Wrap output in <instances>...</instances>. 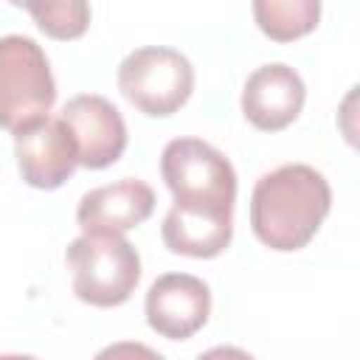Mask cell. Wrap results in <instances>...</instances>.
Returning a JSON list of instances; mask_svg holds the SVG:
<instances>
[{"label":"cell","instance_id":"30bf717a","mask_svg":"<svg viewBox=\"0 0 360 360\" xmlns=\"http://www.w3.org/2000/svg\"><path fill=\"white\" fill-rule=\"evenodd\" d=\"M304 98L307 87L301 76L284 62H270L248 76L242 87V112L256 129L278 132L298 118Z\"/></svg>","mask_w":360,"mask_h":360},{"label":"cell","instance_id":"3957f363","mask_svg":"<svg viewBox=\"0 0 360 360\" xmlns=\"http://www.w3.org/2000/svg\"><path fill=\"white\" fill-rule=\"evenodd\" d=\"M56 84L45 51L22 34L0 37V127L20 132L48 115Z\"/></svg>","mask_w":360,"mask_h":360},{"label":"cell","instance_id":"6da1fadb","mask_svg":"<svg viewBox=\"0 0 360 360\" xmlns=\"http://www.w3.org/2000/svg\"><path fill=\"white\" fill-rule=\"evenodd\" d=\"M332 208L326 177L307 163H284L262 174L250 194V228L270 250H301Z\"/></svg>","mask_w":360,"mask_h":360},{"label":"cell","instance_id":"52a82bcc","mask_svg":"<svg viewBox=\"0 0 360 360\" xmlns=\"http://www.w3.org/2000/svg\"><path fill=\"white\" fill-rule=\"evenodd\" d=\"M14 155L20 174L34 188H59L79 166L76 143L62 118H39L14 132Z\"/></svg>","mask_w":360,"mask_h":360},{"label":"cell","instance_id":"7a4b0ae2","mask_svg":"<svg viewBox=\"0 0 360 360\" xmlns=\"http://www.w3.org/2000/svg\"><path fill=\"white\" fill-rule=\"evenodd\" d=\"M160 174L174 194V208L233 217L236 172L217 146L200 138H174L163 146Z\"/></svg>","mask_w":360,"mask_h":360},{"label":"cell","instance_id":"8fae6325","mask_svg":"<svg viewBox=\"0 0 360 360\" xmlns=\"http://www.w3.org/2000/svg\"><path fill=\"white\" fill-rule=\"evenodd\" d=\"M160 236L172 253L191 259H214L228 248L233 236V217L183 211L172 205L160 225Z\"/></svg>","mask_w":360,"mask_h":360},{"label":"cell","instance_id":"ba28073f","mask_svg":"<svg viewBox=\"0 0 360 360\" xmlns=\"http://www.w3.org/2000/svg\"><path fill=\"white\" fill-rule=\"evenodd\" d=\"M211 312V290L202 278L188 273L158 276L146 292V323L169 338L186 340L205 326Z\"/></svg>","mask_w":360,"mask_h":360},{"label":"cell","instance_id":"2e32d148","mask_svg":"<svg viewBox=\"0 0 360 360\" xmlns=\"http://www.w3.org/2000/svg\"><path fill=\"white\" fill-rule=\"evenodd\" d=\"M0 360H37V357H28V354H0Z\"/></svg>","mask_w":360,"mask_h":360},{"label":"cell","instance_id":"7c38bea8","mask_svg":"<svg viewBox=\"0 0 360 360\" xmlns=\"http://www.w3.org/2000/svg\"><path fill=\"white\" fill-rule=\"evenodd\" d=\"M253 17H256V25L270 39L292 42L318 25L321 3L318 0H256Z\"/></svg>","mask_w":360,"mask_h":360},{"label":"cell","instance_id":"9c48e42d","mask_svg":"<svg viewBox=\"0 0 360 360\" xmlns=\"http://www.w3.org/2000/svg\"><path fill=\"white\" fill-rule=\"evenodd\" d=\"M155 211V191L135 177H124L110 186L90 188L76 208V222L84 233L124 236L138 228Z\"/></svg>","mask_w":360,"mask_h":360},{"label":"cell","instance_id":"4fadbf2b","mask_svg":"<svg viewBox=\"0 0 360 360\" xmlns=\"http://www.w3.org/2000/svg\"><path fill=\"white\" fill-rule=\"evenodd\" d=\"M22 8L37 20V25L53 39H76L90 25V6L84 0H45L22 3Z\"/></svg>","mask_w":360,"mask_h":360},{"label":"cell","instance_id":"277c9868","mask_svg":"<svg viewBox=\"0 0 360 360\" xmlns=\"http://www.w3.org/2000/svg\"><path fill=\"white\" fill-rule=\"evenodd\" d=\"M73 292L90 307L124 304L141 278V256L124 236L82 233L68 245Z\"/></svg>","mask_w":360,"mask_h":360},{"label":"cell","instance_id":"9a60e30c","mask_svg":"<svg viewBox=\"0 0 360 360\" xmlns=\"http://www.w3.org/2000/svg\"><path fill=\"white\" fill-rule=\"evenodd\" d=\"M197 360H253V357L239 346H214V349L202 352Z\"/></svg>","mask_w":360,"mask_h":360},{"label":"cell","instance_id":"5b68a950","mask_svg":"<svg viewBox=\"0 0 360 360\" xmlns=\"http://www.w3.org/2000/svg\"><path fill=\"white\" fill-rule=\"evenodd\" d=\"M118 90L143 115H172L177 112L194 90L191 62L163 45H146L124 56L118 65Z\"/></svg>","mask_w":360,"mask_h":360},{"label":"cell","instance_id":"5bb4252c","mask_svg":"<svg viewBox=\"0 0 360 360\" xmlns=\"http://www.w3.org/2000/svg\"><path fill=\"white\" fill-rule=\"evenodd\" d=\"M93 360H163V354L138 340H118L104 346Z\"/></svg>","mask_w":360,"mask_h":360},{"label":"cell","instance_id":"8992f818","mask_svg":"<svg viewBox=\"0 0 360 360\" xmlns=\"http://www.w3.org/2000/svg\"><path fill=\"white\" fill-rule=\"evenodd\" d=\"M59 118L70 129V138H73L76 155H79V166L107 169L124 155L127 124L110 98L96 96V93L73 96L62 107Z\"/></svg>","mask_w":360,"mask_h":360}]
</instances>
